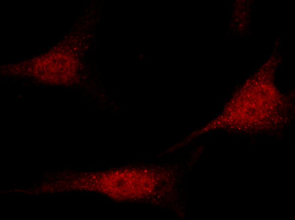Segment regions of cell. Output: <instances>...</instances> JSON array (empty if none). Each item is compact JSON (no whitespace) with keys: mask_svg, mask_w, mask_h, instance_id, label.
<instances>
[{"mask_svg":"<svg viewBox=\"0 0 295 220\" xmlns=\"http://www.w3.org/2000/svg\"><path fill=\"white\" fill-rule=\"evenodd\" d=\"M234 99L223 112L192 137L216 129L258 134L281 130L293 118V107L286 98Z\"/></svg>","mask_w":295,"mask_h":220,"instance_id":"cell-1","label":"cell"},{"mask_svg":"<svg viewBox=\"0 0 295 220\" xmlns=\"http://www.w3.org/2000/svg\"><path fill=\"white\" fill-rule=\"evenodd\" d=\"M7 68L6 72L31 76L45 82L67 83L77 78L79 62L72 56L54 55Z\"/></svg>","mask_w":295,"mask_h":220,"instance_id":"cell-2","label":"cell"}]
</instances>
